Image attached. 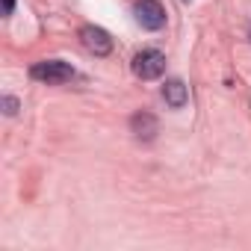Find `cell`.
<instances>
[{"label":"cell","instance_id":"7a4b0ae2","mask_svg":"<svg viewBox=\"0 0 251 251\" xmlns=\"http://www.w3.org/2000/svg\"><path fill=\"white\" fill-rule=\"evenodd\" d=\"M163 71H166V56L160 50L148 48L133 56V74L139 80H157V77H163Z\"/></svg>","mask_w":251,"mask_h":251},{"label":"cell","instance_id":"3957f363","mask_svg":"<svg viewBox=\"0 0 251 251\" xmlns=\"http://www.w3.org/2000/svg\"><path fill=\"white\" fill-rule=\"evenodd\" d=\"M133 12H136V21H139L142 30L157 33V30L166 27V9H163L160 0H139Z\"/></svg>","mask_w":251,"mask_h":251},{"label":"cell","instance_id":"8992f818","mask_svg":"<svg viewBox=\"0 0 251 251\" xmlns=\"http://www.w3.org/2000/svg\"><path fill=\"white\" fill-rule=\"evenodd\" d=\"M157 127H160V124H157V118L151 115V112H136L133 118H130V130L136 133V139H154L157 136Z\"/></svg>","mask_w":251,"mask_h":251},{"label":"cell","instance_id":"52a82bcc","mask_svg":"<svg viewBox=\"0 0 251 251\" xmlns=\"http://www.w3.org/2000/svg\"><path fill=\"white\" fill-rule=\"evenodd\" d=\"M3 112H6V115H15V112H18V100H15L12 95L3 98Z\"/></svg>","mask_w":251,"mask_h":251},{"label":"cell","instance_id":"5b68a950","mask_svg":"<svg viewBox=\"0 0 251 251\" xmlns=\"http://www.w3.org/2000/svg\"><path fill=\"white\" fill-rule=\"evenodd\" d=\"M163 98H166V103H169L172 109H183L186 100H189V89H186L183 80H166V86H163Z\"/></svg>","mask_w":251,"mask_h":251},{"label":"cell","instance_id":"277c9868","mask_svg":"<svg viewBox=\"0 0 251 251\" xmlns=\"http://www.w3.org/2000/svg\"><path fill=\"white\" fill-rule=\"evenodd\" d=\"M80 42L89 53L95 56H109L112 53V36L103 30V27H95V24H86L80 27Z\"/></svg>","mask_w":251,"mask_h":251},{"label":"cell","instance_id":"ba28073f","mask_svg":"<svg viewBox=\"0 0 251 251\" xmlns=\"http://www.w3.org/2000/svg\"><path fill=\"white\" fill-rule=\"evenodd\" d=\"M15 12V0H3V15H12Z\"/></svg>","mask_w":251,"mask_h":251},{"label":"cell","instance_id":"6da1fadb","mask_svg":"<svg viewBox=\"0 0 251 251\" xmlns=\"http://www.w3.org/2000/svg\"><path fill=\"white\" fill-rule=\"evenodd\" d=\"M30 77L39 83H48V86H59V83H71L77 77V71H74V65H68L62 59H42L30 68Z\"/></svg>","mask_w":251,"mask_h":251}]
</instances>
